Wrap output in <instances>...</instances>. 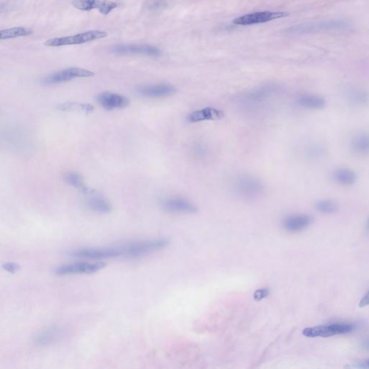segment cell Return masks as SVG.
I'll list each match as a JSON object with an SVG mask.
<instances>
[{
	"instance_id": "836d02e7",
	"label": "cell",
	"mask_w": 369,
	"mask_h": 369,
	"mask_svg": "<svg viewBox=\"0 0 369 369\" xmlns=\"http://www.w3.org/2000/svg\"></svg>"
},
{
	"instance_id": "f1b7e54d",
	"label": "cell",
	"mask_w": 369,
	"mask_h": 369,
	"mask_svg": "<svg viewBox=\"0 0 369 369\" xmlns=\"http://www.w3.org/2000/svg\"><path fill=\"white\" fill-rule=\"evenodd\" d=\"M269 294V291L267 289H260L255 291V295H254V299L256 301H260L261 299L266 298L267 295Z\"/></svg>"
},
{
	"instance_id": "f546056e",
	"label": "cell",
	"mask_w": 369,
	"mask_h": 369,
	"mask_svg": "<svg viewBox=\"0 0 369 369\" xmlns=\"http://www.w3.org/2000/svg\"><path fill=\"white\" fill-rule=\"evenodd\" d=\"M369 305V291L366 293L365 296L361 299L359 302L360 308H364Z\"/></svg>"
},
{
	"instance_id": "5b68a950",
	"label": "cell",
	"mask_w": 369,
	"mask_h": 369,
	"mask_svg": "<svg viewBox=\"0 0 369 369\" xmlns=\"http://www.w3.org/2000/svg\"><path fill=\"white\" fill-rule=\"evenodd\" d=\"M353 324L338 323L329 325H319L304 329L302 334L308 338H329L334 335L350 333L355 329Z\"/></svg>"
},
{
	"instance_id": "4dcf8cb0",
	"label": "cell",
	"mask_w": 369,
	"mask_h": 369,
	"mask_svg": "<svg viewBox=\"0 0 369 369\" xmlns=\"http://www.w3.org/2000/svg\"><path fill=\"white\" fill-rule=\"evenodd\" d=\"M166 5L165 2L163 1H154L151 3L150 7L152 9H160L164 7Z\"/></svg>"
},
{
	"instance_id": "d4e9b609",
	"label": "cell",
	"mask_w": 369,
	"mask_h": 369,
	"mask_svg": "<svg viewBox=\"0 0 369 369\" xmlns=\"http://www.w3.org/2000/svg\"><path fill=\"white\" fill-rule=\"evenodd\" d=\"M102 1H94V0H84V1H73L72 5L77 10L82 11H91L92 10H99Z\"/></svg>"
},
{
	"instance_id": "d6a6232c",
	"label": "cell",
	"mask_w": 369,
	"mask_h": 369,
	"mask_svg": "<svg viewBox=\"0 0 369 369\" xmlns=\"http://www.w3.org/2000/svg\"><path fill=\"white\" fill-rule=\"evenodd\" d=\"M362 347L364 348V349L369 350V338L367 339V340H365L363 342Z\"/></svg>"
},
{
	"instance_id": "1f68e13d",
	"label": "cell",
	"mask_w": 369,
	"mask_h": 369,
	"mask_svg": "<svg viewBox=\"0 0 369 369\" xmlns=\"http://www.w3.org/2000/svg\"><path fill=\"white\" fill-rule=\"evenodd\" d=\"M355 368L359 369H369V359L366 360V361L357 364V365L355 366Z\"/></svg>"
},
{
	"instance_id": "8992f818",
	"label": "cell",
	"mask_w": 369,
	"mask_h": 369,
	"mask_svg": "<svg viewBox=\"0 0 369 369\" xmlns=\"http://www.w3.org/2000/svg\"><path fill=\"white\" fill-rule=\"evenodd\" d=\"M94 75L95 73L92 71L82 68L70 67L47 75L42 80V82L45 84H60L71 81L73 79L89 78Z\"/></svg>"
},
{
	"instance_id": "4fadbf2b",
	"label": "cell",
	"mask_w": 369,
	"mask_h": 369,
	"mask_svg": "<svg viewBox=\"0 0 369 369\" xmlns=\"http://www.w3.org/2000/svg\"><path fill=\"white\" fill-rule=\"evenodd\" d=\"M97 101L105 110L123 109L129 106L130 101L123 95L113 92H105L97 97Z\"/></svg>"
},
{
	"instance_id": "7a4b0ae2",
	"label": "cell",
	"mask_w": 369,
	"mask_h": 369,
	"mask_svg": "<svg viewBox=\"0 0 369 369\" xmlns=\"http://www.w3.org/2000/svg\"><path fill=\"white\" fill-rule=\"evenodd\" d=\"M168 245L165 239H153L128 243L122 246L123 256L125 258H139L163 249Z\"/></svg>"
},
{
	"instance_id": "7402d4cb",
	"label": "cell",
	"mask_w": 369,
	"mask_h": 369,
	"mask_svg": "<svg viewBox=\"0 0 369 369\" xmlns=\"http://www.w3.org/2000/svg\"><path fill=\"white\" fill-rule=\"evenodd\" d=\"M87 205L92 211L100 214H109L112 211V206L110 203L102 198H91L87 201Z\"/></svg>"
},
{
	"instance_id": "9c48e42d",
	"label": "cell",
	"mask_w": 369,
	"mask_h": 369,
	"mask_svg": "<svg viewBox=\"0 0 369 369\" xmlns=\"http://www.w3.org/2000/svg\"><path fill=\"white\" fill-rule=\"evenodd\" d=\"M288 16L285 12L261 11L249 13L235 18L233 23L242 26L255 25V24L264 23L270 22L279 18H285Z\"/></svg>"
},
{
	"instance_id": "7c38bea8",
	"label": "cell",
	"mask_w": 369,
	"mask_h": 369,
	"mask_svg": "<svg viewBox=\"0 0 369 369\" xmlns=\"http://www.w3.org/2000/svg\"><path fill=\"white\" fill-rule=\"evenodd\" d=\"M173 85L169 84H145L137 87L136 92L145 98H165L176 92Z\"/></svg>"
},
{
	"instance_id": "83f0119b",
	"label": "cell",
	"mask_w": 369,
	"mask_h": 369,
	"mask_svg": "<svg viewBox=\"0 0 369 369\" xmlns=\"http://www.w3.org/2000/svg\"><path fill=\"white\" fill-rule=\"evenodd\" d=\"M3 268L10 273H15L19 270L20 267L18 265L13 263H6L3 266Z\"/></svg>"
},
{
	"instance_id": "5bb4252c",
	"label": "cell",
	"mask_w": 369,
	"mask_h": 369,
	"mask_svg": "<svg viewBox=\"0 0 369 369\" xmlns=\"http://www.w3.org/2000/svg\"><path fill=\"white\" fill-rule=\"evenodd\" d=\"M312 223V218L308 214H292L283 220V227L288 232L296 233L305 230Z\"/></svg>"
},
{
	"instance_id": "ac0fdd59",
	"label": "cell",
	"mask_w": 369,
	"mask_h": 369,
	"mask_svg": "<svg viewBox=\"0 0 369 369\" xmlns=\"http://www.w3.org/2000/svg\"><path fill=\"white\" fill-rule=\"evenodd\" d=\"M66 182L84 194H91L93 190L87 185L81 175L76 172H69L65 176Z\"/></svg>"
},
{
	"instance_id": "484cf974",
	"label": "cell",
	"mask_w": 369,
	"mask_h": 369,
	"mask_svg": "<svg viewBox=\"0 0 369 369\" xmlns=\"http://www.w3.org/2000/svg\"><path fill=\"white\" fill-rule=\"evenodd\" d=\"M316 208L324 214H334L338 211V205L332 200H323L317 203Z\"/></svg>"
},
{
	"instance_id": "3957f363",
	"label": "cell",
	"mask_w": 369,
	"mask_h": 369,
	"mask_svg": "<svg viewBox=\"0 0 369 369\" xmlns=\"http://www.w3.org/2000/svg\"><path fill=\"white\" fill-rule=\"evenodd\" d=\"M107 36H108V33L105 31H89L78 33L74 36L48 39L45 42L44 45L48 47H60L84 44L93 41L104 39Z\"/></svg>"
},
{
	"instance_id": "4316f807",
	"label": "cell",
	"mask_w": 369,
	"mask_h": 369,
	"mask_svg": "<svg viewBox=\"0 0 369 369\" xmlns=\"http://www.w3.org/2000/svg\"><path fill=\"white\" fill-rule=\"evenodd\" d=\"M118 7H119V3L116 1H102L98 11L104 16H108Z\"/></svg>"
},
{
	"instance_id": "52a82bcc",
	"label": "cell",
	"mask_w": 369,
	"mask_h": 369,
	"mask_svg": "<svg viewBox=\"0 0 369 369\" xmlns=\"http://www.w3.org/2000/svg\"><path fill=\"white\" fill-rule=\"evenodd\" d=\"M106 267V264L103 262H95V263H72V264L63 265L57 267L55 273L58 276H68L74 274H90L96 273Z\"/></svg>"
},
{
	"instance_id": "6da1fadb",
	"label": "cell",
	"mask_w": 369,
	"mask_h": 369,
	"mask_svg": "<svg viewBox=\"0 0 369 369\" xmlns=\"http://www.w3.org/2000/svg\"><path fill=\"white\" fill-rule=\"evenodd\" d=\"M350 28H351L350 22L344 20H325L295 25L290 28L289 31L293 33H314L347 31Z\"/></svg>"
},
{
	"instance_id": "ffe728a7",
	"label": "cell",
	"mask_w": 369,
	"mask_h": 369,
	"mask_svg": "<svg viewBox=\"0 0 369 369\" xmlns=\"http://www.w3.org/2000/svg\"><path fill=\"white\" fill-rule=\"evenodd\" d=\"M57 109L60 111L69 112V111H77L82 112V113H91L95 110V107L91 104L81 103V102H63V103L59 104L57 106Z\"/></svg>"
},
{
	"instance_id": "44dd1931",
	"label": "cell",
	"mask_w": 369,
	"mask_h": 369,
	"mask_svg": "<svg viewBox=\"0 0 369 369\" xmlns=\"http://www.w3.org/2000/svg\"><path fill=\"white\" fill-rule=\"evenodd\" d=\"M348 100L355 105H364L369 102V93L361 88L350 89L346 94Z\"/></svg>"
},
{
	"instance_id": "cb8c5ba5",
	"label": "cell",
	"mask_w": 369,
	"mask_h": 369,
	"mask_svg": "<svg viewBox=\"0 0 369 369\" xmlns=\"http://www.w3.org/2000/svg\"><path fill=\"white\" fill-rule=\"evenodd\" d=\"M278 87L274 85L263 86L255 91L250 92L247 95V99L251 101H260L265 99L266 97L272 95L278 90Z\"/></svg>"
},
{
	"instance_id": "ba28073f",
	"label": "cell",
	"mask_w": 369,
	"mask_h": 369,
	"mask_svg": "<svg viewBox=\"0 0 369 369\" xmlns=\"http://www.w3.org/2000/svg\"><path fill=\"white\" fill-rule=\"evenodd\" d=\"M71 255L76 258H87V259H112V258L123 256V252H122V246L86 248V249L73 251Z\"/></svg>"
},
{
	"instance_id": "2e32d148",
	"label": "cell",
	"mask_w": 369,
	"mask_h": 369,
	"mask_svg": "<svg viewBox=\"0 0 369 369\" xmlns=\"http://www.w3.org/2000/svg\"><path fill=\"white\" fill-rule=\"evenodd\" d=\"M350 149L354 154L358 156L369 155V133L360 132L352 137Z\"/></svg>"
},
{
	"instance_id": "e0dca14e",
	"label": "cell",
	"mask_w": 369,
	"mask_h": 369,
	"mask_svg": "<svg viewBox=\"0 0 369 369\" xmlns=\"http://www.w3.org/2000/svg\"><path fill=\"white\" fill-rule=\"evenodd\" d=\"M297 103L303 108L308 109H321L326 105L325 98L314 94H304L298 97Z\"/></svg>"
},
{
	"instance_id": "9a60e30c",
	"label": "cell",
	"mask_w": 369,
	"mask_h": 369,
	"mask_svg": "<svg viewBox=\"0 0 369 369\" xmlns=\"http://www.w3.org/2000/svg\"><path fill=\"white\" fill-rule=\"evenodd\" d=\"M225 116V113L222 110H219L212 107L201 109L190 113L187 116V122L190 123H198L204 121L219 120Z\"/></svg>"
},
{
	"instance_id": "603a6c76",
	"label": "cell",
	"mask_w": 369,
	"mask_h": 369,
	"mask_svg": "<svg viewBox=\"0 0 369 369\" xmlns=\"http://www.w3.org/2000/svg\"><path fill=\"white\" fill-rule=\"evenodd\" d=\"M334 178L335 181L343 185H351L356 181V175L350 169L341 168L335 171Z\"/></svg>"
},
{
	"instance_id": "d6986e66",
	"label": "cell",
	"mask_w": 369,
	"mask_h": 369,
	"mask_svg": "<svg viewBox=\"0 0 369 369\" xmlns=\"http://www.w3.org/2000/svg\"><path fill=\"white\" fill-rule=\"evenodd\" d=\"M33 31L31 28L26 27H15V28H7L0 31V39L7 40V39H16L20 37H27L33 34Z\"/></svg>"
},
{
	"instance_id": "30bf717a",
	"label": "cell",
	"mask_w": 369,
	"mask_h": 369,
	"mask_svg": "<svg viewBox=\"0 0 369 369\" xmlns=\"http://www.w3.org/2000/svg\"><path fill=\"white\" fill-rule=\"evenodd\" d=\"M162 207L164 211L173 214H193L198 210L193 202L178 196L164 199L162 203Z\"/></svg>"
},
{
	"instance_id": "8fae6325",
	"label": "cell",
	"mask_w": 369,
	"mask_h": 369,
	"mask_svg": "<svg viewBox=\"0 0 369 369\" xmlns=\"http://www.w3.org/2000/svg\"><path fill=\"white\" fill-rule=\"evenodd\" d=\"M111 51L115 54L125 55H146L150 57H159L161 55V51L156 46L148 44H119L111 48Z\"/></svg>"
},
{
	"instance_id": "277c9868",
	"label": "cell",
	"mask_w": 369,
	"mask_h": 369,
	"mask_svg": "<svg viewBox=\"0 0 369 369\" xmlns=\"http://www.w3.org/2000/svg\"><path fill=\"white\" fill-rule=\"evenodd\" d=\"M234 190L240 197L246 200H254L261 197L264 193L263 183L254 177L245 176L234 182Z\"/></svg>"
}]
</instances>
